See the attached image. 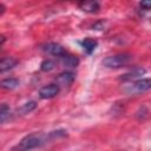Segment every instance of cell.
<instances>
[{
    "mask_svg": "<svg viewBox=\"0 0 151 151\" xmlns=\"http://www.w3.org/2000/svg\"><path fill=\"white\" fill-rule=\"evenodd\" d=\"M60 92V86L58 84L45 85L39 90V97L41 99H52L57 97Z\"/></svg>",
    "mask_w": 151,
    "mask_h": 151,
    "instance_id": "cell-4",
    "label": "cell"
},
{
    "mask_svg": "<svg viewBox=\"0 0 151 151\" xmlns=\"http://www.w3.org/2000/svg\"><path fill=\"white\" fill-rule=\"evenodd\" d=\"M42 50L46 53H48L51 55H55V57H61V55H64L66 53L65 48L61 45L57 44V42H48L42 47Z\"/></svg>",
    "mask_w": 151,
    "mask_h": 151,
    "instance_id": "cell-6",
    "label": "cell"
},
{
    "mask_svg": "<svg viewBox=\"0 0 151 151\" xmlns=\"http://www.w3.org/2000/svg\"><path fill=\"white\" fill-rule=\"evenodd\" d=\"M5 41H6V38H5L2 34H0V46H1V45H2Z\"/></svg>",
    "mask_w": 151,
    "mask_h": 151,
    "instance_id": "cell-17",
    "label": "cell"
},
{
    "mask_svg": "<svg viewBox=\"0 0 151 151\" xmlns=\"http://www.w3.org/2000/svg\"><path fill=\"white\" fill-rule=\"evenodd\" d=\"M35 107H37V103L33 101V100H31V101H27V103L22 104L17 110V112H18V114H26V113H29L33 110H35Z\"/></svg>",
    "mask_w": 151,
    "mask_h": 151,
    "instance_id": "cell-13",
    "label": "cell"
},
{
    "mask_svg": "<svg viewBox=\"0 0 151 151\" xmlns=\"http://www.w3.org/2000/svg\"><path fill=\"white\" fill-rule=\"evenodd\" d=\"M4 11H5V7H4L2 5H0V13H1V12H4Z\"/></svg>",
    "mask_w": 151,
    "mask_h": 151,
    "instance_id": "cell-18",
    "label": "cell"
},
{
    "mask_svg": "<svg viewBox=\"0 0 151 151\" xmlns=\"http://www.w3.org/2000/svg\"><path fill=\"white\" fill-rule=\"evenodd\" d=\"M131 60H132V54L123 52V53H116L106 57L103 60V65L107 68H120L126 66Z\"/></svg>",
    "mask_w": 151,
    "mask_h": 151,
    "instance_id": "cell-2",
    "label": "cell"
},
{
    "mask_svg": "<svg viewBox=\"0 0 151 151\" xmlns=\"http://www.w3.org/2000/svg\"><path fill=\"white\" fill-rule=\"evenodd\" d=\"M79 44L83 47V50L85 51V53H87V54H91L98 46V41L96 39H92V38H85Z\"/></svg>",
    "mask_w": 151,
    "mask_h": 151,
    "instance_id": "cell-9",
    "label": "cell"
},
{
    "mask_svg": "<svg viewBox=\"0 0 151 151\" xmlns=\"http://www.w3.org/2000/svg\"><path fill=\"white\" fill-rule=\"evenodd\" d=\"M9 117H11V111L8 110L7 106H2L0 109V124L9 119Z\"/></svg>",
    "mask_w": 151,
    "mask_h": 151,
    "instance_id": "cell-15",
    "label": "cell"
},
{
    "mask_svg": "<svg viewBox=\"0 0 151 151\" xmlns=\"http://www.w3.org/2000/svg\"><path fill=\"white\" fill-rule=\"evenodd\" d=\"M48 140H52L51 136H50V132L47 134L31 133V134H27L26 137H24L13 147V150H32V149H38V147L42 146L44 144H46Z\"/></svg>",
    "mask_w": 151,
    "mask_h": 151,
    "instance_id": "cell-1",
    "label": "cell"
},
{
    "mask_svg": "<svg viewBox=\"0 0 151 151\" xmlns=\"http://www.w3.org/2000/svg\"><path fill=\"white\" fill-rule=\"evenodd\" d=\"M59 58H60V61H61L63 66H65V67L73 68V67H77L79 65V59L77 57H74V55H71V54L65 53L64 55H61Z\"/></svg>",
    "mask_w": 151,
    "mask_h": 151,
    "instance_id": "cell-10",
    "label": "cell"
},
{
    "mask_svg": "<svg viewBox=\"0 0 151 151\" xmlns=\"http://www.w3.org/2000/svg\"><path fill=\"white\" fill-rule=\"evenodd\" d=\"M78 6L81 11H84L86 13H96L100 8L98 0H80L78 2Z\"/></svg>",
    "mask_w": 151,
    "mask_h": 151,
    "instance_id": "cell-5",
    "label": "cell"
},
{
    "mask_svg": "<svg viewBox=\"0 0 151 151\" xmlns=\"http://www.w3.org/2000/svg\"><path fill=\"white\" fill-rule=\"evenodd\" d=\"M146 71L144 68H140V67H137V68H133L132 71L125 73L122 76V80L123 81H131V80H134V79H138L140 76H143Z\"/></svg>",
    "mask_w": 151,
    "mask_h": 151,
    "instance_id": "cell-11",
    "label": "cell"
},
{
    "mask_svg": "<svg viewBox=\"0 0 151 151\" xmlns=\"http://www.w3.org/2000/svg\"><path fill=\"white\" fill-rule=\"evenodd\" d=\"M74 73L70 72V71H65L61 72L58 77H57V84L59 86H70L73 81H74Z\"/></svg>",
    "mask_w": 151,
    "mask_h": 151,
    "instance_id": "cell-7",
    "label": "cell"
},
{
    "mask_svg": "<svg viewBox=\"0 0 151 151\" xmlns=\"http://www.w3.org/2000/svg\"><path fill=\"white\" fill-rule=\"evenodd\" d=\"M54 67H55V63L52 59H45L40 64V70L42 72H50V71L54 70Z\"/></svg>",
    "mask_w": 151,
    "mask_h": 151,
    "instance_id": "cell-14",
    "label": "cell"
},
{
    "mask_svg": "<svg viewBox=\"0 0 151 151\" xmlns=\"http://www.w3.org/2000/svg\"><path fill=\"white\" fill-rule=\"evenodd\" d=\"M18 65V60L13 57H6L0 59V73H5L8 72L11 70H13L15 66Z\"/></svg>",
    "mask_w": 151,
    "mask_h": 151,
    "instance_id": "cell-8",
    "label": "cell"
},
{
    "mask_svg": "<svg viewBox=\"0 0 151 151\" xmlns=\"http://www.w3.org/2000/svg\"><path fill=\"white\" fill-rule=\"evenodd\" d=\"M139 7L143 11H150L151 7V0H140L139 2Z\"/></svg>",
    "mask_w": 151,
    "mask_h": 151,
    "instance_id": "cell-16",
    "label": "cell"
},
{
    "mask_svg": "<svg viewBox=\"0 0 151 151\" xmlns=\"http://www.w3.org/2000/svg\"><path fill=\"white\" fill-rule=\"evenodd\" d=\"M151 87V83H150V79L149 78H145V79H134V80H131L129 81L126 85L123 86V91L126 93V94H140V93H144L146 91H149Z\"/></svg>",
    "mask_w": 151,
    "mask_h": 151,
    "instance_id": "cell-3",
    "label": "cell"
},
{
    "mask_svg": "<svg viewBox=\"0 0 151 151\" xmlns=\"http://www.w3.org/2000/svg\"><path fill=\"white\" fill-rule=\"evenodd\" d=\"M19 86V80L17 78H5L2 80H0V87L4 90H14Z\"/></svg>",
    "mask_w": 151,
    "mask_h": 151,
    "instance_id": "cell-12",
    "label": "cell"
}]
</instances>
